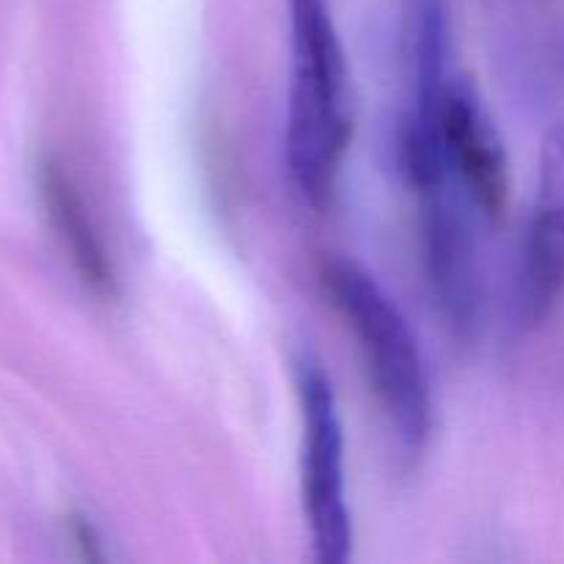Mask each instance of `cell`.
I'll list each match as a JSON object with an SVG mask.
<instances>
[{
	"instance_id": "cell-1",
	"label": "cell",
	"mask_w": 564,
	"mask_h": 564,
	"mask_svg": "<svg viewBox=\"0 0 564 564\" xmlns=\"http://www.w3.org/2000/svg\"><path fill=\"white\" fill-rule=\"evenodd\" d=\"M286 165L314 209L328 207L356 127L350 69L330 0H290Z\"/></svg>"
},
{
	"instance_id": "cell-2",
	"label": "cell",
	"mask_w": 564,
	"mask_h": 564,
	"mask_svg": "<svg viewBox=\"0 0 564 564\" xmlns=\"http://www.w3.org/2000/svg\"><path fill=\"white\" fill-rule=\"evenodd\" d=\"M323 284L350 325L375 394L408 452H422L433 424V394L422 347L386 286L352 259H330Z\"/></svg>"
},
{
	"instance_id": "cell-3",
	"label": "cell",
	"mask_w": 564,
	"mask_h": 564,
	"mask_svg": "<svg viewBox=\"0 0 564 564\" xmlns=\"http://www.w3.org/2000/svg\"><path fill=\"white\" fill-rule=\"evenodd\" d=\"M297 397L303 419L301 494L314 556L323 564H347L352 512L345 482V427L328 372L308 356L297 361Z\"/></svg>"
},
{
	"instance_id": "cell-4",
	"label": "cell",
	"mask_w": 564,
	"mask_h": 564,
	"mask_svg": "<svg viewBox=\"0 0 564 564\" xmlns=\"http://www.w3.org/2000/svg\"><path fill=\"white\" fill-rule=\"evenodd\" d=\"M441 138L452 180L474 207L499 220L510 202V160L477 83L452 75L441 105Z\"/></svg>"
},
{
	"instance_id": "cell-5",
	"label": "cell",
	"mask_w": 564,
	"mask_h": 564,
	"mask_svg": "<svg viewBox=\"0 0 564 564\" xmlns=\"http://www.w3.org/2000/svg\"><path fill=\"white\" fill-rule=\"evenodd\" d=\"M564 295V121L540 147L538 191L518 268L516 306L523 325H540Z\"/></svg>"
},
{
	"instance_id": "cell-6",
	"label": "cell",
	"mask_w": 564,
	"mask_h": 564,
	"mask_svg": "<svg viewBox=\"0 0 564 564\" xmlns=\"http://www.w3.org/2000/svg\"><path fill=\"white\" fill-rule=\"evenodd\" d=\"M424 248L435 297L457 334H471L479 319V273L474 237L452 182L422 193Z\"/></svg>"
},
{
	"instance_id": "cell-7",
	"label": "cell",
	"mask_w": 564,
	"mask_h": 564,
	"mask_svg": "<svg viewBox=\"0 0 564 564\" xmlns=\"http://www.w3.org/2000/svg\"><path fill=\"white\" fill-rule=\"evenodd\" d=\"M39 191H42L50 224L64 242L83 284H88L94 295L108 297V301L119 295L113 259L99 237V229L94 226L80 191L55 158H44L39 165Z\"/></svg>"
}]
</instances>
